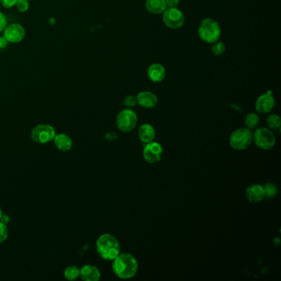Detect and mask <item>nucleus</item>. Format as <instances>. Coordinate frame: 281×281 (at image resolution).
<instances>
[{
    "mask_svg": "<svg viewBox=\"0 0 281 281\" xmlns=\"http://www.w3.org/2000/svg\"><path fill=\"white\" fill-rule=\"evenodd\" d=\"M259 122H260V117L256 113L247 114L246 116V118H245V121H244L246 128L249 129L251 131L257 128Z\"/></svg>",
    "mask_w": 281,
    "mask_h": 281,
    "instance_id": "19",
    "label": "nucleus"
},
{
    "mask_svg": "<svg viewBox=\"0 0 281 281\" xmlns=\"http://www.w3.org/2000/svg\"><path fill=\"white\" fill-rule=\"evenodd\" d=\"M276 105V100L271 92H267L256 99L255 108L258 113L266 114L271 112Z\"/></svg>",
    "mask_w": 281,
    "mask_h": 281,
    "instance_id": "11",
    "label": "nucleus"
},
{
    "mask_svg": "<svg viewBox=\"0 0 281 281\" xmlns=\"http://www.w3.org/2000/svg\"><path fill=\"white\" fill-rule=\"evenodd\" d=\"M246 197L251 203H258L265 198L263 186L252 184L246 189Z\"/></svg>",
    "mask_w": 281,
    "mask_h": 281,
    "instance_id": "13",
    "label": "nucleus"
},
{
    "mask_svg": "<svg viewBox=\"0 0 281 281\" xmlns=\"http://www.w3.org/2000/svg\"><path fill=\"white\" fill-rule=\"evenodd\" d=\"M163 153V147L160 143L152 141L150 143H145L143 149V157L147 163L154 164L161 160Z\"/></svg>",
    "mask_w": 281,
    "mask_h": 281,
    "instance_id": "10",
    "label": "nucleus"
},
{
    "mask_svg": "<svg viewBox=\"0 0 281 281\" xmlns=\"http://www.w3.org/2000/svg\"><path fill=\"white\" fill-rule=\"evenodd\" d=\"M138 136L142 143H150L154 140L156 131L150 124H143L139 128Z\"/></svg>",
    "mask_w": 281,
    "mask_h": 281,
    "instance_id": "16",
    "label": "nucleus"
},
{
    "mask_svg": "<svg viewBox=\"0 0 281 281\" xmlns=\"http://www.w3.org/2000/svg\"><path fill=\"white\" fill-rule=\"evenodd\" d=\"M220 25L212 18H205L198 27V35L201 40L208 44H213L220 39Z\"/></svg>",
    "mask_w": 281,
    "mask_h": 281,
    "instance_id": "3",
    "label": "nucleus"
},
{
    "mask_svg": "<svg viewBox=\"0 0 281 281\" xmlns=\"http://www.w3.org/2000/svg\"><path fill=\"white\" fill-rule=\"evenodd\" d=\"M8 43L7 40L3 36V37H0V48L6 47V45H7Z\"/></svg>",
    "mask_w": 281,
    "mask_h": 281,
    "instance_id": "30",
    "label": "nucleus"
},
{
    "mask_svg": "<svg viewBox=\"0 0 281 281\" xmlns=\"http://www.w3.org/2000/svg\"><path fill=\"white\" fill-rule=\"evenodd\" d=\"M15 6L19 12L25 13L29 9L30 4H29V1H27V0H18Z\"/></svg>",
    "mask_w": 281,
    "mask_h": 281,
    "instance_id": "26",
    "label": "nucleus"
},
{
    "mask_svg": "<svg viewBox=\"0 0 281 281\" xmlns=\"http://www.w3.org/2000/svg\"><path fill=\"white\" fill-rule=\"evenodd\" d=\"M252 142H254L259 148L263 150H269L276 144V139L270 129L261 127L256 129L255 132L252 133Z\"/></svg>",
    "mask_w": 281,
    "mask_h": 281,
    "instance_id": "5",
    "label": "nucleus"
},
{
    "mask_svg": "<svg viewBox=\"0 0 281 281\" xmlns=\"http://www.w3.org/2000/svg\"><path fill=\"white\" fill-rule=\"evenodd\" d=\"M123 103L126 107L131 108V109L135 107L136 105H138L137 98L135 95L126 96V98H124Z\"/></svg>",
    "mask_w": 281,
    "mask_h": 281,
    "instance_id": "24",
    "label": "nucleus"
},
{
    "mask_svg": "<svg viewBox=\"0 0 281 281\" xmlns=\"http://www.w3.org/2000/svg\"><path fill=\"white\" fill-rule=\"evenodd\" d=\"M138 105L143 108H153L158 104V97L149 91H143L136 96Z\"/></svg>",
    "mask_w": 281,
    "mask_h": 281,
    "instance_id": "12",
    "label": "nucleus"
},
{
    "mask_svg": "<svg viewBox=\"0 0 281 281\" xmlns=\"http://www.w3.org/2000/svg\"><path fill=\"white\" fill-rule=\"evenodd\" d=\"M137 122L138 116L131 108H126L121 110L116 116V126L120 131L125 133L133 131L136 127Z\"/></svg>",
    "mask_w": 281,
    "mask_h": 281,
    "instance_id": "6",
    "label": "nucleus"
},
{
    "mask_svg": "<svg viewBox=\"0 0 281 281\" xmlns=\"http://www.w3.org/2000/svg\"><path fill=\"white\" fill-rule=\"evenodd\" d=\"M53 140L55 143V147L62 152H67V151L70 150L72 146H73L72 139L66 134L55 135V138Z\"/></svg>",
    "mask_w": 281,
    "mask_h": 281,
    "instance_id": "17",
    "label": "nucleus"
},
{
    "mask_svg": "<svg viewBox=\"0 0 281 281\" xmlns=\"http://www.w3.org/2000/svg\"><path fill=\"white\" fill-rule=\"evenodd\" d=\"M18 0H0V4L3 6V8H12L16 5V3Z\"/></svg>",
    "mask_w": 281,
    "mask_h": 281,
    "instance_id": "27",
    "label": "nucleus"
},
{
    "mask_svg": "<svg viewBox=\"0 0 281 281\" xmlns=\"http://www.w3.org/2000/svg\"><path fill=\"white\" fill-rule=\"evenodd\" d=\"M266 125L268 126L269 129L271 130H279L281 128V117L278 115H270L268 117L266 118Z\"/></svg>",
    "mask_w": 281,
    "mask_h": 281,
    "instance_id": "20",
    "label": "nucleus"
},
{
    "mask_svg": "<svg viewBox=\"0 0 281 281\" xmlns=\"http://www.w3.org/2000/svg\"><path fill=\"white\" fill-rule=\"evenodd\" d=\"M97 251L105 261H113L121 253V244L116 237L110 234H103L96 243Z\"/></svg>",
    "mask_w": 281,
    "mask_h": 281,
    "instance_id": "2",
    "label": "nucleus"
},
{
    "mask_svg": "<svg viewBox=\"0 0 281 281\" xmlns=\"http://www.w3.org/2000/svg\"><path fill=\"white\" fill-rule=\"evenodd\" d=\"M79 274H80V270L76 266H68L64 272L65 277L69 281H74L76 279L78 278Z\"/></svg>",
    "mask_w": 281,
    "mask_h": 281,
    "instance_id": "21",
    "label": "nucleus"
},
{
    "mask_svg": "<svg viewBox=\"0 0 281 281\" xmlns=\"http://www.w3.org/2000/svg\"><path fill=\"white\" fill-rule=\"evenodd\" d=\"M163 21L168 28L179 29L185 23V15L178 8H168L163 12Z\"/></svg>",
    "mask_w": 281,
    "mask_h": 281,
    "instance_id": "8",
    "label": "nucleus"
},
{
    "mask_svg": "<svg viewBox=\"0 0 281 281\" xmlns=\"http://www.w3.org/2000/svg\"><path fill=\"white\" fill-rule=\"evenodd\" d=\"M252 143V131L247 128L234 131L229 138V143L235 150H245Z\"/></svg>",
    "mask_w": 281,
    "mask_h": 281,
    "instance_id": "4",
    "label": "nucleus"
},
{
    "mask_svg": "<svg viewBox=\"0 0 281 281\" xmlns=\"http://www.w3.org/2000/svg\"><path fill=\"white\" fill-rule=\"evenodd\" d=\"M168 8H178L180 0H165Z\"/></svg>",
    "mask_w": 281,
    "mask_h": 281,
    "instance_id": "29",
    "label": "nucleus"
},
{
    "mask_svg": "<svg viewBox=\"0 0 281 281\" xmlns=\"http://www.w3.org/2000/svg\"><path fill=\"white\" fill-rule=\"evenodd\" d=\"M3 214V211H2V210H1V208H0V220H1V218H2Z\"/></svg>",
    "mask_w": 281,
    "mask_h": 281,
    "instance_id": "31",
    "label": "nucleus"
},
{
    "mask_svg": "<svg viewBox=\"0 0 281 281\" xmlns=\"http://www.w3.org/2000/svg\"><path fill=\"white\" fill-rule=\"evenodd\" d=\"M145 8L152 14H162L168 8L165 0H146Z\"/></svg>",
    "mask_w": 281,
    "mask_h": 281,
    "instance_id": "18",
    "label": "nucleus"
},
{
    "mask_svg": "<svg viewBox=\"0 0 281 281\" xmlns=\"http://www.w3.org/2000/svg\"><path fill=\"white\" fill-rule=\"evenodd\" d=\"M81 279L85 281H98L101 278L99 269L93 265H85L80 269Z\"/></svg>",
    "mask_w": 281,
    "mask_h": 281,
    "instance_id": "15",
    "label": "nucleus"
},
{
    "mask_svg": "<svg viewBox=\"0 0 281 281\" xmlns=\"http://www.w3.org/2000/svg\"><path fill=\"white\" fill-rule=\"evenodd\" d=\"M264 193H265V197L266 198H273L277 195L278 189L275 184L268 182L265 186H263Z\"/></svg>",
    "mask_w": 281,
    "mask_h": 281,
    "instance_id": "22",
    "label": "nucleus"
},
{
    "mask_svg": "<svg viewBox=\"0 0 281 281\" xmlns=\"http://www.w3.org/2000/svg\"><path fill=\"white\" fill-rule=\"evenodd\" d=\"M55 135V128L48 124L38 125L31 132L33 140L37 143H49L54 140Z\"/></svg>",
    "mask_w": 281,
    "mask_h": 281,
    "instance_id": "7",
    "label": "nucleus"
},
{
    "mask_svg": "<svg viewBox=\"0 0 281 281\" xmlns=\"http://www.w3.org/2000/svg\"><path fill=\"white\" fill-rule=\"evenodd\" d=\"M8 233L9 232H8L7 223L0 222V244H2L8 239Z\"/></svg>",
    "mask_w": 281,
    "mask_h": 281,
    "instance_id": "25",
    "label": "nucleus"
},
{
    "mask_svg": "<svg viewBox=\"0 0 281 281\" xmlns=\"http://www.w3.org/2000/svg\"><path fill=\"white\" fill-rule=\"evenodd\" d=\"M26 30L19 23H11L3 30V37L8 43L17 44L25 38Z\"/></svg>",
    "mask_w": 281,
    "mask_h": 281,
    "instance_id": "9",
    "label": "nucleus"
},
{
    "mask_svg": "<svg viewBox=\"0 0 281 281\" xmlns=\"http://www.w3.org/2000/svg\"><path fill=\"white\" fill-rule=\"evenodd\" d=\"M7 25H8L7 17L0 11V33L3 32Z\"/></svg>",
    "mask_w": 281,
    "mask_h": 281,
    "instance_id": "28",
    "label": "nucleus"
},
{
    "mask_svg": "<svg viewBox=\"0 0 281 281\" xmlns=\"http://www.w3.org/2000/svg\"><path fill=\"white\" fill-rule=\"evenodd\" d=\"M147 74L153 83H160L165 78L166 70L163 65L154 63L148 67Z\"/></svg>",
    "mask_w": 281,
    "mask_h": 281,
    "instance_id": "14",
    "label": "nucleus"
},
{
    "mask_svg": "<svg viewBox=\"0 0 281 281\" xmlns=\"http://www.w3.org/2000/svg\"><path fill=\"white\" fill-rule=\"evenodd\" d=\"M138 270V261L132 254L121 252L112 261V271L119 278L123 280L133 278Z\"/></svg>",
    "mask_w": 281,
    "mask_h": 281,
    "instance_id": "1",
    "label": "nucleus"
},
{
    "mask_svg": "<svg viewBox=\"0 0 281 281\" xmlns=\"http://www.w3.org/2000/svg\"><path fill=\"white\" fill-rule=\"evenodd\" d=\"M27 1H31V0H27Z\"/></svg>",
    "mask_w": 281,
    "mask_h": 281,
    "instance_id": "32",
    "label": "nucleus"
},
{
    "mask_svg": "<svg viewBox=\"0 0 281 281\" xmlns=\"http://www.w3.org/2000/svg\"><path fill=\"white\" fill-rule=\"evenodd\" d=\"M225 50H226V46L224 45V43L219 41V40L212 44L211 51L214 55L219 56V55H223V53L225 52Z\"/></svg>",
    "mask_w": 281,
    "mask_h": 281,
    "instance_id": "23",
    "label": "nucleus"
}]
</instances>
